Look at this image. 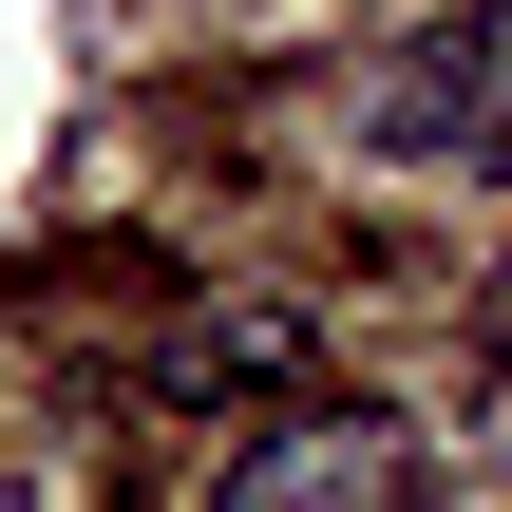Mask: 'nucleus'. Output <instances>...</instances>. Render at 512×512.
<instances>
[{"mask_svg": "<svg viewBox=\"0 0 512 512\" xmlns=\"http://www.w3.org/2000/svg\"><path fill=\"white\" fill-rule=\"evenodd\" d=\"M361 133L399 171H512V0L494 19H418L380 76H361Z\"/></svg>", "mask_w": 512, "mask_h": 512, "instance_id": "f257e3e1", "label": "nucleus"}, {"mask_svg": "<svg viewBox=\"0 0 512 512\" xmlns=\"http://www.w3.org/2000/svg\"><path fill=\"white\" fill-rule=\"evenodd\" d=\"M228 512H437V456H418L399 418L323 399V418H266V437L228 456Z\"/></svg>", "mask_w": 512, "mask_h": 512, "instance_id": "f03ea898", "label": "nucleus"}]
</instances>
